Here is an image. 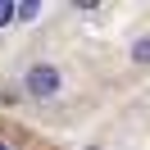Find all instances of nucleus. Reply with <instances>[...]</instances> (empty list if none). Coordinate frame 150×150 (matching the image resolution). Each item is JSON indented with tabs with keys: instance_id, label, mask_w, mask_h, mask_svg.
<instances>
[{
	"instance_id": "nucleus-1",
	"label": "nucleus",
	"mask_w": 150,
	"mask_h": 150,
	"mask_svg": "<svg viewBox=\"0 0 150 150\" xmlns=\"http://www.w3.org/2000/svg\"><path fill=\"white\" fill-rule=\"evenodd\" d=\"M28 91H32V96H55V91H59V73L46 68V64L32 68V73H28Z\"/></svg>"
},
{
	"instance_id": "nucleus-2",
	"label": "nucleus",
	"mask_w": 150,
	"mask_h": 150,
	"mask_svg": "<svg viewBox=\"0 0 150 150\" xmlns=\"http://www.w3.org/2000/svg\"><path fill=\"white\" fill-rule=\"evenodd\" d=\"M14 18H37V5H14Z\"/></svg>"
},
{
	"instance_id": "nucleus-3",
	"label": "nucleus",
	"mask_w": 150,
	"mask_h": 150,
	"mask_svg": "<svg viewBox=\"0 0 150 150\" xmlns=\"http://www.w3.org/2000/svg\"><path fill=\"white\" fill-rule=\"evenodd\" d=\"M132 55H137V59H150V37H146V41H137V46H132Z\"/></svg>"
},
{
	"instance_id": "nucleus-4",
	"label": "nucleus",
	"mask_w": 150,
	"mask_h": 150,
	"mask_svg": "<svg viewBox=\"0 0 150 150\" xmlns=\"http://www.w3.org/2000/svg\"><path fill=\"white\" fill-rule=\"evenodd\" d=\"M9 18H14V5H0V28H5Z\"/></svg>"
},
{
	"instance_id": "nucleus-5",
	"label": "nucleus",
	"mask_w": 150,
	"mask_h": 150,
	"mask_svg": "<svg viewBox=\"0 0 150 150\" xmlns=\"http://www.w3.org/2000/svg\"><path fill=\"white\" fill-rule=\"evenodd\" d=\"M0 150H9V146H5V141H0Z\"/></svg>"
}]
</instances>
